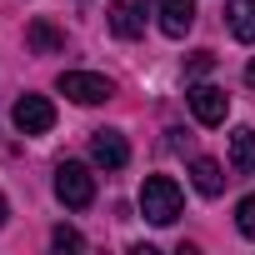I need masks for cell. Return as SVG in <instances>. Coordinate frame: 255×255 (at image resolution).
<instances>
[{"label":"cell","mask_w":255,"mask_h":255,"mask_svg":"<svg viewBox=\"0 0 255 255\" xmlns=\"http://www.w3.org/2000/svg\"><path fill=\"white\" fill-rule=\"evenodd\" d=\"M180 185L170 180V175H150L145 185H140V215L150 220V225H170L175 215H180Z\"/></svg>","instance_id":"obj_1"},{"label":"cell","mask_w":255,"mask_h":255,"mask_svg":"<svg viewBox=\"0 0 255 255\" xmlns=\"http://www.w3.org/2000/svg\"><path fill=\"white\" fill-rule=\"evenodd\" d=\"M55 195H60V205L85 210V205L95 200V175H90L80 160H65V165H55Z\"/></svg>","instance_id":"obj_2"},{"label":"cell","mask_w":255,"mask_h":255,"mask_svg":"<svg viewBox=\"0 0 255 255\" xmlns=\"http://www.w3.org/2000/svg\"><path fill=\"white\" fill-rule=\"evenodd\" d=\"M60 95H70L75 105H100V100L115 95V85L105 75H90V70H65L60 75Z\"/></svg>","instance_id":"obj_3"},{"label":"cell","mask_w":255,"mask_h":255,"mask_svg":"<svg viewBox=\"0 0 255 255\" xmlns=\"http://www.w3.org/2000/svg\"><path fill=\"white\" fill-rule=\"evenodd\" d=\"M10 120H15L20 135H45L50 125H55V105H50L45 95H20L15 110H10Z\"/></svg>","instance_id":"obj_4"},{"label":"cell","mask_w":255,"mask_h":255,"mask_svg":"<svg viewBox=\"0 0 255 255\" xmlns=\"http://www.w3.org/2000/svg\"><path fill=\"white\" fill-rule=\"evenodd\" d=\"M190 110H195L200 125H225V115H230V95H225L220 85H195V90H190Z\"/></svg>","instance_id":"obj_5"},{"label":"cell","mask_w":255,"mask_h":255,"mask_svg":"<svg viewBox=\"0 0 255 255\" xmlns=\"http://www.w3.org/2000/svg\"><path fill=\"white\" fill-rule=\"evenodd\" d=\"M90 155H95V165H105V170H125V165H130V145H125L120 130H95V135H90Z\"/></svg>","instance_id":"obj_6"},{"label":"cell","mask_w":255,"mask_h":255,"mask_svg":"<svg viewBox=\"0 0 255 255\" xmlns=\"http://www.w3.org/2000/svg\"><path fill=\"white\" fill-rule=\"evenodd\" d=\"M110 30L120 40L145 35V0H115V5H110Z\"/></svg>","instance_id":"obj_7"},{"label":"cell","mask_w":255,"mask_h":255,"mask_svg":"<svg viewBox=\"0 0 255 255\" xmlns=\"http://www.w3.org/2000/svg\"><path fill=\"white\" fill-rule=\"evenodd\" d=\"M155 15H160V30L170 40H180L195 25V0H155Z\"/></svg>","instance_id":"obj_8"},{"label":"cell","mask_w":255,"mask_h":255,"mask_svg":"<svg viewBox=\"0 0 255 255\" xmlns=\"http://www.w3.org/2000/svg\"><path fill=\"white\" fill-rule=\"evenodd\" d=\"M225 25L240 45L255 40V0H225Z\"/></svg>","instance_id":"obj_9"},{"label":"cell","mask_w":255,"mask_h":255,"mask_svg":"<svg viewBox=\"0 0 255 255\" xmlns=\"http://www.w3.org/2000/svg\"><path fill=\"white\" fill-rule=\"evenodd\" d=\"M190 180H195V190H200L205 200H215V195L225 190V170H220L210 155H195V160H190Z\"/></svg>","instance_id":"obj_10"},{"label":"cell","mask_w":255,"mask_h":255,"mask_svg":"<svg viewBox=\"0 0 255 255\" xmlns=\"http://www.w3.org/2000/svg\"><path fill=\"white\" fill-rule=\"evenodd\" d=\"M230 165L245 175V170H255V130L250 125H240V130L230 135Z\"/></svg>","instance_id":"obj_11"},{"label":"cell","mask_w":255,"mask_h":255,"mask_svg":"<svg viewBox=\"0 0 255 255\" xmlns=\"http://www.w3.org/2000/svg\"><path fill=\"white\" fill-rule=\"evenodd\" d=\"M25 35H30V45H35L40 55H50V50H60V45H65V35H60L50 20H30V30H25Z\"/></svg>","instance_id":"obj_12"},{"label":"cell","mask_w":255,"mask_h":255,"mask_svg":"<svg viewBox=\"0 0 255 255\" xmlns=\"http://www.w3.org/2000/svg\"><path fill=\"white\" fill-rule=\"evenodd\" d=\"M50 245H55V250H85V235H80L75 225H55V235H50Z\"/></svg>","instance_id":"obj_13"},{"label":"cell","mask_w":255,"mask_h":255,"mask_svg":"<svg viewBox=\"0 0 255 255\" xmlns=\"http://www.w3.org/2000/svg\"><path fill=\"white\" fill-rule=\"evenodd\" d=\"M235 225H240L245 240H255V195H245V200L235 205Z\"/></svg>","instance_id":"obj_14"},{"label":"cell","mask_w":255,"mask_h":255,"mask_svg":"<svg viewBox=\"0 0 255 255\" xmlns=\"http://www.w3.org/2000/svg\"><path fill=\"white\" fill-rule=\"evenodd\" d=\"M210 65H215V55H210V50H200V55H190V75H205Z\"/></svg>","instance_id":"obj_15"},{"label":"cell","mask_w":255,"mask_h":255,"mask_svg":"<svg viewBox=\"0 0 255 255\" xmlns=\"http://www.w3.org/2000/svg\"><path fill=\"white\" fill-rule=\"evenodd\" d=\"M245 85H250V90H255V60H250V65H245Z\"/></svg>","instance_id":"obj_16"},{"label":"cell","mask_w":255,"mask_h":255,"mask_svg":"<svg viewBox=\"0 0 255 255\" xmlns=\"http://www.w3.org/2000/svg\"><path fill=\"white\" fill-rule=\"evenodd\" d=\"M5 215H10V205H5V195H0V225H5Z\"/></svg>","instance_id":"obj_17"}]
</instances>
